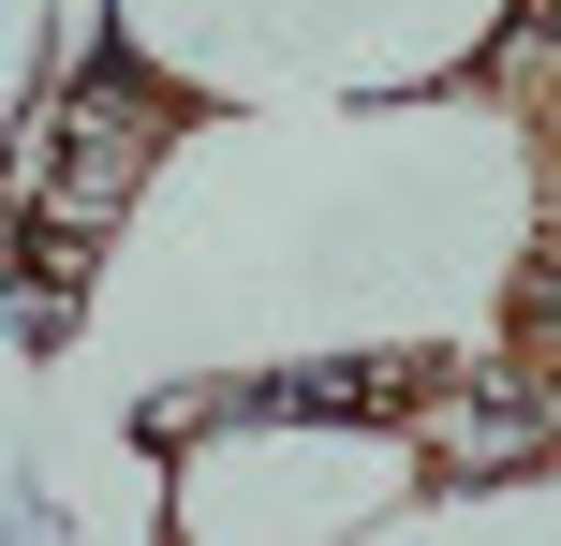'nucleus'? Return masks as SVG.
Listing matches in <instances>:
<instances>
[{"label": "nucleus", "mask_w": 561, "mask_h": 546, "mask_svg": "<svg viewBox=\"0 0 561 546\" xmlns=\"http://www.w3.org/2000/svg\"><path fill=\"white\" fill-rule=\"evenodd\" d=\"M178 89L148 74V59H89L75 89L45 104V133H30V163L0 177V222H15V295H30V325H59L75 311V281H89V252L118 236V207H134V177L163 163V133H178Z\"/></svg>", "instance_id": "obj_1"}]
</instances>
